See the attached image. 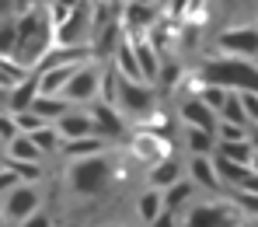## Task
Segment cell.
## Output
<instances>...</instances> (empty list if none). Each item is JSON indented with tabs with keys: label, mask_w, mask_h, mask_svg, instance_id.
<instances>
[{
	"label": "cell",
	"mask_w": 258,
	"mask_h": 227,
	"mask_svg": "<svg viewBox=\"0 0 258 227\" xmlns=\"http://www.w3.org/2000/svg\"><path fill=\"white\" fill-rule=\"evenodd\" d=\"M251 172L258 175V150H255V161H251Z\"/></svg>",
	"instance_id": "7dc6e473"
},
{
	"label": "cell",
	"mask_w": 258,
	"mask_h": 227,
	"mask_svg": "<svg viewBox=\"0 0 258 227\" xmlns=\"http://www.w3.org/2000/svg\"><path fill=\"white\" fill-rule=\"evenodd\" d=\"M7 157H11V161H35V164H39L42 150L35 147V140L28 133H21V136H14V140L7 143Z\"/></svg>",
	"instance_id": "7402d4cb"
},
{
	"label": "cell",
	"mask_w": 258,
	"mask_h": 227,
	"mask_svg": "<svg viewBox=\"0 0 258 227\" xmlns=\"http://www.w3.org/2000/svg\"><path fill=\"white\" fill-rule=\"evenodd\" d=\"M188 175L199 182L203 189H220V175H216V164L206 157V154H192L188 161Z\"/></svg>",
	"instance_id": "ac0fdd59"
},
{
	"label": "cell",
	"mask_w": 258,
	"mask_h": 227,
	"mask_svg": "<svg viewBox=\"0 0 258 227\" xmlns=\"http://www.w3.org/2000/svg\"><path fill=\"white\" fill-rule=\"evenodd\" d=\"M81 70V63H63V67H52L39 74V94H63V88L74 81V74Z\"/></svg>",
	"instance_id": "9a60e30c"
},
{
	"label": "cell",
	"mask_w": 258,
	"mask_h": 227,
	"mask_svg": "<svg viewBox=\"0 0 258 227\" xmlns=\"http://www.w3.org/2000/svg\"><path fill=\"white\" fill-rule=\"evenodd\" d=\"M21 227H52V220H49L45 213H32V217H28Z\"/></svg>",
	"instance_id": "b9f144b4"
},
{
	"label": "cell",
	"mask_w": 258,
	"mask_h": 227,
	"mask_svg": "<svg viewBox=\"0 0 258 227\" xmlns=\"http://www.w3.org/2000/svg\"><path fill=\"white\" fill-rule=\"evenodd\" d=\"M35 98H39V74H35V70H32L28 81H21L18 88L7 91V105H11V112H28Z\"/></svg>",
	"instance_id": "2e32d148"
},
{
	"label": "cell",
	"mask_w": 258,
	"mask_h": 227,
	"mask_svg": "<svg viewBox=\"0 0 258 227\" xmlns=\"http://www.w3.org/2000/svg\"><path fill=\"white\" fill-rule=\"evenodd\" d=\"M154 227H174V213L168 210V213H161L157 220H154Z\"/></svg>",
	"instance_id": "ee69618b"
},
{
	"label": "cell",
	"mask_w": 258,
	"mask_h": 227,
	"mask_svg": "<svg viewBox=\"0 0 258 227\" xmlns=\"http://www.w3.org/2000/svg\"><path fill=\"white\" fill-rule=\"evenodd\" d=\"M115 108L126 116V119H150L157 112V91L150 84H140V81H129L119 74V91H115Z\"/></svg>",
	"instance_id": "277c9868"
},
{
	"label": "cell",
	"mask_w": 258,
	"mask_h": 227,
	"mask_svg": "<svg viewBox=\"0 0 258 227\" xmlns=\"http://www.w3.org/2000/svg\"><path fill=\"white\" fill-rule=\"evenodd\" d=\"M91 21H94V0L74 4L70 18L56 28V45H91V35H94Z\"/></svg>",
	"instance_id": "5b68a950"
},
{
	"label": "cell",
	"mask_w": 258,
	"mask_h": 227,
	"mask_svg": "<svg viewBox=\"0 0 258 227\" xmlns=\"http://www.w3.org/2000/svg\"><path fill=\"white\" fill-rule=\"evenodd\" d=\"M112 63L119 67V74L129 77V81H140V84H147V74H143V67H140V56H136V49H133V39H122V45L115 49V56H112Z\"/></svg>",
	"instance_id": "5bb4252c"
},
{
	"label": "cell",
	"mask_w": 258,
	"mask_h": 227,
	"mask_svg": "<svg viewBox=\"0 0 258 227\" xmlns=\"http://www.w3.org/2000/svg\"><path fill=\"white\" fill-rule=\"evenodd\" d=\"M255 25H258V21H255Z\"/></svg>",
	"instance_id": "db71d44e"
},
{
	"label": "cell",
	"mask_w": 258,
	"mask_h": 227,
	"mask_svg": "<svg viewBox=\"0 0 258 227\" xmlns=\"http://www.w3.org/2000/svg\"><path fill=\"white\" fill-rule=\"evenodd\" d=\"M11 168H14L25 182H39L42 179V168H39L35 161H11Z\"/></svg>",
	"instance_id": "8d00e7d4"
},
{
	"label": "cell",
	"mask_w": 258,
	"mask_h": 227,
	"mask_svg": "<svg viewBox=\"0 0 258 227\" xmlns=\"http://www.w3.org/2000/svg\"><path fill=\"white\" fill-rule=\"evenodd\" d=\"M181 77V70H178V63H174L171 56H164V63H161V77H157V84L161 88H174V81Z\"/></svg>",
	"instance_id": "e575fe53"
},
{
	"label": "cell",
	"mask_w": 258,
	"mask_h": 227,
	"mask_svg": "<svg viewBox=\"0 0 258 227\" xmlns=\"http://www.w3.org/2000/svg\"><path fill=\"white\" fill-rule=\"evenodd\" d=\"M136 210H140V217L147 220V224H154L161 213H164V196L157 192V189H147L143 196H140V203H136Z\"/></svg>",
	"instance_id": "d4e9b609"
},
{
	"label": "cell",
	"mask_w": 258,
	"mask_h": 227,
	"mask_svg": "<svg viewBox=\"0 0 258 227\" xmlns=\"http://www.w3.org/2000/svg\"><path fill=\"white\" fill-rule=\"evenodd\" d=\"M181 227H241L237 210L230 206H216V203H203V206H192L185 213Z\"/></svg>",
	"instance_id": "ba28073f"
},
{
	"label": "cell",
	"mask_w": 258,
	"mask_h": 227,
	"mask_svg": "<svg viewBox=\"0 0 258 227\" xmlns=\"http://www.w3.org/2000/svg\"><path fill=\"white\" fill-rule=\"evenodd\" d=\"M216 140H248V126H237V123H220L216 126Z\"/></svg>",
	"instance_id": "d590c367"
},
{
	"label": "cell",
	"mask_w": 258,
	"mask_h": 227,
	"mask_svg": "<svg viewBox=\"0 0 258 227\" xmlns=\"http://www.w3.org/2000/svg\"><path fill=\"white\" fill-rule=\"evenodd\" d=\"M185 140H188V150H192V154H206V157H210V150H213L216 143V133H210V130H199V126H188V136H185Z\"/></svg>",
	"instance_id": "4316f807"
},
{
	"label": "cell",
	"mask_w": 258,
	"mask_h": 227,
	"mask_svg": "<svg viewBox=\"0 0 258 227\" xmlns=\"http://www.w3.org/2000/svg\"><path fill=\"white\" fill-rule=\"evenodd\" d=\"M220 154L230 157V161H237V164H248V168H251V161H255V143H251V140H223V143H220Z\"/></svg>",
	"instance_id": "cb8c5ba5"
},
{
	"label": "cell",
	"mask_w": 258,
	"mask_h": 227,
	"mask_svg": "<svg viewBox=\"0 0 258 227\" xmlns=\"http://www.w3.org/2000/svg\"><path fill=\"white\" fill-rule=\"evenodd\" d=\"M216 4H220V11H223L227 18H234V21H244V18L255 11L258 0H216ZM244 25H248V21H244Z\"/></svg>",
	"instance_id": "4dcf8cb0"
},
{
	"label": "cell",
	"mask_w": 258,
	"mask_h": 227,
	"mask_svg": "<svg viewBox=\"0 0 258 227\" xmlns=\"http://www.w3.org/2000/svg\"><path fill=\"white\" fill-rule=\"evenodd\" d=\"M136 4H161V0H136Z\"/></svg>",
	"instance_id": "c3c4849f"
},
{
	"label": "cell",
	"mask_w": 258,
	"mask_h": 227,
	"mask_svg": "<svg viewBox=\"0 0 258 227\" xmlns=\"http://www.w3.org/2000/svg\"><path fill=\"white\" fill-rule=\"evenodd\" d=\"M18 182H21V175H18L14 168H7V172H0V196H7V192H11V189H14Z\"/></svg>",
	"instance_id": "60d3db41"
},
{
	"label": "cell",
	"mask_w": 258,
	"mask_h": 227,
	"mask_svg": "<svg viewBox=\"0 0 258 227\" xmlns=\"http://www.w3.org/2000/svg\"><path fill=\"white\" fill-rule=\"evenodd\" d=\"M213 164H216L220 182H227L230 189H234V185H244V179L251 175V168H248V164H237V161H230V157H223V154H216Z\"/></svg>",
	"instance_id": "d6986e66"
},
{
	"label": "cell",
	"mask_w": 258,
	"mask_h": 227,
	"mask_svg": "<svg viewBox=\"0 0 258 227\" xmlns=\"http://www.w3.org/2000/svg\"><path fill=\"white\" fill-rule=\"evenodd\" d=\"M4 220H7V217H4V210H0V227H4Z\"/></svg>",
	"instance_id": "681fc988"
},
{
	"label": "cell",
	"mask_w": 258,
	"mask_h": 227,
	"mask_svg": "<svg viewBox=\"0 0 258 227\" xmlns=\"http://www.w3.org/2000/svg\"><path fill=\"white\" fill-rule=\"evenodd\" d=\"M18 49V18H4L0 21V56H14Z\"/></svg>",
	"instance_id": "83f0119b"
},
{
	"label": "cell",
	"mask_w": 258,
	"mask_h": 227,
	"mask_svg": "<svg viewBox=\"0 0 258 227\" xmlns=\"http://www.w3.org/2000/svg\"><path fill=\"white\" fill-rule=\"evenodd\" d=\"M105 147H108V140H98V136L91 140V136H84V140H67V143H63V154L77 161V157H94V154H101Z\"/></svg>",
	"instance_id": "603a6c76"
},
{
	"label": "cell",
	"mask_w": 258,
	"mask_h": 227,
	"mask_svg": "<svg viewBox=\"0 0 258 227\" xmlns=\"http://www.w3.org/2000/svg\"><path fill=\"white\" fill-rule=\"evenodd\" d=\"M101 77H105V67H98L94 60L81 63V70L74 74V81L63 88V98H67L70 105H81V101L101 98Z\"/></svg>",
	"instance_id": "8992f818"
},
{
	"label": "cell",
	"mask_w": 258,
	"mask_h": 227,
	"mask_svg": "<svg viewBox=\"0 0 258 227\" xmlns=\"http://www.w3.org/2000/svg\"><path fill=\"white\" fill-rule=\"evenodd\" d=\"M230 196H234V203H237L244 213H255V217H258V192H248V189H234Z\"/></svg>",
	"instance_id": "836d02e7"
},
{
	"label": "cell",
	"mask_w": 258,
	"mask_h": 227,
	"mask_svg": "<svg viewBox=\"0 0 258 227\" xmlns=\"http://www.w3.org/2000/svg\"><path fill=\"white\" fill-rule=\"evenodd\" d=\"M174 182H181V168H178V161H174V157L157 161L154 172H150V185H154V189H171Z\"/></svg>",
	"instance_id": "44dd1931"
},
{
	"label": "cell",
	"mask_w": 258,
	"mask_h": 227,
	"mask_svg": "<svg viewBox=\"0 0 258 227\" xmlns=\"http://www.w3.org/2000/svg\"><path fill=\"white\" fill-rule=\"evenodd\" d=\"M52 45H56V25H52V18H49V11L42 4H35L28 14L18 18V49H14L11 60H18L28 70H35V63Z\"/></svg>",
	"instance_id": "6da1fadb"
},
{
	"label": "cell",
	"mask_w": 258,
	"mask_h": 227,
	"mask_svg": "<svg viewBox=\"0 0 258 227\" xmlns=\"http://www.w3.org/2000/svg\"><path fill=\"white\" fill-rule=\"evenodd\" d=\"M216 49L227 56H241V60H255L258 56V25H234L223 28L216 35Z\"/></svg>",
	"instance_id": "52a82bcc"
},
{
	"label": "cell",
	"mask_w": 258,
	"mask_h": 227,
	"mask_svg": "<svg viewBox=\"0 0 258 227\" xmlns=\"http://www.w3.org/2000/svg\"><path fill=\"white\" fill-rule=\"evenodd\" d=\"M42 7H52V4H67V7H74V4H81V0H39Z\"/></svg>",
	"instance_id": "f6af8a7d"
},
{
	"label": "cell",
	"mask_w": 258,
	"mask_h": 227,
	"mask_svg": "<svg viewBox=\"0 0 258 227\" xmlns=\"http://www.w3.org/2000/svg\"><path fill=\"white\" fill-rule=\"evenodd\" d=\"M196 98H199L203 105H210V108H213L216 116H220V108L227 105V98H230V91H227V88H220V84H203Z\"/></svg>",
	"instance_id": "f1b7e54d"
},
{
	"label": "cell",
	"mask_w": 258,
	"mask_h": 227,
	"mask_svg": "<svg viewBox=\"0 0 258 227\" xmlns=\"http://www.w3.org/2000/svg\"><path fill=\"white\" fill-rule=\"evenodd\" d=\"M255 60H258V56H255Z\"/></svg>",
	"instance_id": "f5cc1de1"
},
{
	"label": "cell",
	"mask_w": 258,
	"mask_h": 227,
	"mask_svg": "<svg viewBox=\"0 0 258 227\" xmlns=\"http://www.w3.org/2000/svg\"><path fill=\"white\" fill-rule=\"evenodd\" d=\"M234 189H248V192H258V175L251 172V175L244 179V185H234Z\"/></svg>",
	"instance_id": "7bdbcfd3"
},
{
	"label": "cell",
	"mask_w": 258,
	"mask_h": 227,
	"mask_svg": "<svg viewBox=\"0 0 258 227\" xmlns=\"http://www.w3.org/2000/svg\"><path fill=\"white\" fill-rule=\"evenodd\" d=\"M188 196H192V182H174L171 189L164 192V206L174 213L178 206H185V199H188Z\"/></svg>",
	"instance_id": "1f68e13d"
},
{
	"label": "cell",
	"mask_w": 258,
	"mask_h": 227,
	"mask_svg": "<svg viewBox=\"0 0 258 227\" xmlns=\"http://www.w3.org/2000/svg\"><path fill=\"white\" fill-rule=\"evenodd\" d=\"M196 77L203 84H220L227 91H255L258 94V63L251 60H241V56H216L206 60Z\"/></svg>",
	"instance_id": "7a4b0ae2"
},
{
	"label": "cell",
	"mask_w": 258,
	"mask_h": 227,
	"mask_svg": "<svg viewBox=\"0 0 258 227\" xmlns=\"http://www.w3.org/2000/svg\"><path fill=\"white\" fill-rule=\"evenodd\" d=\"M241 227H248V224H241Z\"/></svg>",
	"instance_id": "816d5d0a"
},
{
	"label": "cell",
	"mask_w": 258,
	"mask_h": 227,
	"mask_svg": "<svg viewBox=\"0 0 258 227\" xmlns=\"http://www.w3.org/2000/svg\"><path fill=\"white\" fill-rule=\"evenodd\" d=\"M0 98H7V91H0Z\"/></svg>",
	"instance_id": "f907efd6"
},
{
	"label": "cell",
	"mask_w": 258,
	"mask_h": 227,
	"mask_svg": "<svg viewBox=\"0 0 258 227\" xmlns=\"http://www.w3.org/2000/svg\"><path fill=\"white\" fill-rule=\"evenodd\" d=\"M32 112H39L49 123H59V119L70 112V101H67L63 94H39V98L32 101Z\"/></svg>",
	"instance_id": "e0dca14e"
},
{
	"label": "cell",
	"mask_w": 258,
	"mask_h": 227,
	"mask_svg": "<svg viewBox=\"0 0 258 227\" xmlns=\"http://www.w3.org/2000/svg\"><path fill=\"white\" fill-rule=\"evenodd\" d=\"M14 136H21V130H18V119L14 116H7V112H0V140H14Z\"/></svg>",
	"instance_id": "74e56055"
},
{
	"label": "cell",
	"mask_w": 258,
	"mask_h": 227,
	"mask_svg": "<svg viewBox=\"0 0 258 227\" xmlns=\"http://www.w3.org/2000/svg\"><path fill=\"white\" fill-rule=\"evenodd\" d=\"M220 119L223 123H237V126H248L251 119H248V112H244V101H241V91H230V98H227V105L220 108Z\"/></svg>",
	"instance_id": "484cf974"
},
{
	"label": "cell",
	"mask_w": 258,
	"mask_h": 227,
	"mask_svg": "<svg viewBox=\"0 0 258 227\" xmlns=\"http://www.w3.org/2000/svg\"><path fill=\"white\" fill-rule=\"evenodd\" d=\"M32 140H35V147L42 150V154H52V150H59V140H63V133L49 123V126H42L39 133H28Z\"/></svg>",
	"instance_id": "f546056e"
},
{
	"label": "cell",
	"mask_w": 258,
	"mask_h": 227,
	"mask_svg": "<svg viewBox=\"0 0 258 227\" xmlns=\"http://www.w3.org/2000/svg\"><path fill=\"white\" fill-rule=\"evenodd\" d=\"M14 119H18V130H21V133H39L42 126H49V119H42V116L32 112V108H28V112H14Z\"/></svg>",
	"instance_id": "d6a6232c"
},
{
	"label": "cell",
	"mask_w": 258,
	"mask_h": 227,
	"mask_svg": "<svg viewBox=\"0 0 258 227\" xmlns=\"http://www.w3.org/2000/svg\"><path fill=\"white\" fill-rule=\"evenodd\" d=\"M248 140L255 143V150H258V123H255V126H251V130H248Z\"/></svg>",
	"instance_id": "bcb514c9"
},
{
	"label": "cell",
	"mask_w": 258,
	"mask_h": 227,
	"mask_svg": "<svg viewBox=\"0 0 258 227\" xmlns=\"http://www.w3.org/2000/svg\"><path fill=\"white\" fill-rule=\"evenodd\" d=\"M112 182V164L108 157L94 154V157H77L70 168V189L77 196H101Z\"/></svg>",
	"instance_id": "3957f363"
},
{
	"label": "cell",
	"mask_w": 258,
	"mask_h": 227,
	"mask_svg": "<svg viewBox=\"0 0 258 227\" xmlns=\"http://www.w3.org/2000/svg\"><path fill=\"white\" fill-rule=\"evenodd\" d=\"M32 213H39V189L28 182H18L4 196V217L7 220H28Z\"/></svg>",
	"instance_id": "9c48e42d"
},
{
	"label": "cell",
	"mask_w": 258,
	"mask_h": 227,
	"mask_svg": "<svg viewBox=\"0 0 258 227\" xmlns=\"http://www.w3.org/2000/svg\"><path fill=\"white\" fill-rule=\"evenodd\" d=\"M181 119H185V126H199V130H210V133H216V112L210 108V105H203L199 98H185L181 101Z\"/></svg>",
	"instance_id": "4fadbf2b"
},
{
	"label": "cell",
	"mask_w": 258,
	"mask_h": 227,
	"mask_svg": "<svg viewBox=\"0 0 258 227\" xmlns=\"http://www.w3.org/2000/svg\"><path fill=\"white\" fill-rule=\"evenodd\" d=\"M91 119L98 123L101 136H122V130H126V123H122L119 108H115L112 101H101V98H94V101H91Z\"/></svg>",
	"instance_id": "7c38bea8"
},
{
	"label": "cell",
	"mask_w": 258,
	"mask_h": 227,
	"mask_svg": "<svg viewBox=\"0 0 258 227\" xmlns=\"http://www.w3.org/2000/svg\"><path fill=\"white\" fill-rule=\"evenodd\" d=\"M56 130L63 133V140H84V136H101L98 130V123L91 119V112H67L59 123H56Z\"/></svg>",
	"instance_id": "8fae6325"
},
{
	"label": "cell",
	"mask_w": 258,
	"mask_h": 227,
	"mask_svg": "<svg viewBox=\"0 0 258 227\" xmlns=\"http://www.w3.org/2000/svg\"><path fill=\"white\" fill-rule=\"evenodd\" d=\"M157 7H161V4H136V0H126V7H122V25H126L129 35L150 32V28L157 25Z\"/></svg>",
	"instance_id": "30bf717a"
},
{
	"label": "cell",
	"mask_w": 258,
	"mask_h": 227,
	"mask_svg": "<svg viewBox=\"0 0 258 227\" xmlns=\"http://www.w3.org/2000/svg\"><path fill=\"white\" fill-rule=\"evenodd\" d=\"M32 77V70L28 67H21L18 60H11V56H0V91H11L18 88L21 81H28Z\"/></svg>",
	"instance_id": "ffe728a7"
},
{
	"label": "cell",
	"mask_w": 258,
	"mask_h": 227,
	"mask_svg": "<svg viewBox=\"0 0 258 227\" xmlns=\"http://www.w3.org/2000/svg\"><path fill=\"white\" fill-rule=\"evenodd\" d=\"M136 154L147 157V161H157V147H154V136H136Z\"/></svg>",
	"instance_id": "f35d334b"
},
{
	"label": "cell",
	"mask_w": 258,
	"mask_h": 227,
	"mask_svg": "<svg viewBox=\"0 0 258 227\" xmlns=\"http://www.w3.org/2000/svg\"><path fill=\"white\" fill-rule=\"evenodd\" d=\"M241 101H244L248 119H251V123H258V94H255V91H241Z\"/></svg>",
	"instance_id": "ab89813d"
}]
</instances>
